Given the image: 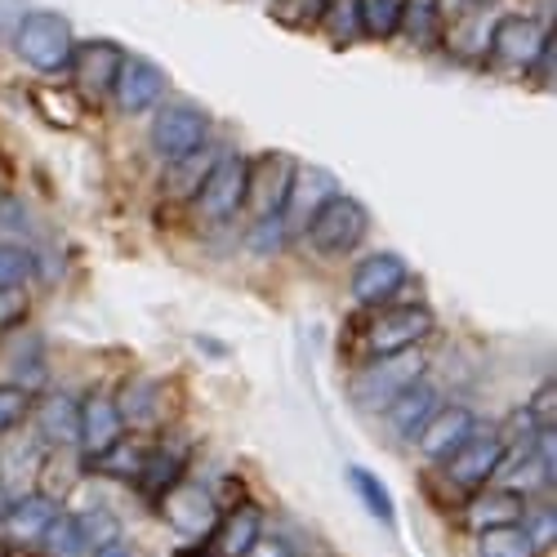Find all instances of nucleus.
Wrapping results in <instances>:
<instances>
[{
	"mask_svg": "<svg viewBox=\"0 0 557 557\" xmlns=\"http://www.w3.org/2000/svg\"><path fill=\"white\" fill-rule=\"evenodd\" d=\"M429 370L424 348H401V352H370V361L361 366V375L352 380V406L366 414H384V406L414 384Z\"/></svg>",
	"mask_w": 557,
	"mask_h": 557,
	"instance_id": "f257e3e1",
	"label": "nucleus"
},
{
	"mask_svg": "<svg viewBox=\"0 0 557 557\" xmlns=\"http://www.w3.org/2000/svg\"><path fill=\"white\" fill-rule=\"evenodd\" d=\"M14 50L18 59L40 72V76H59L67 72L72 63V50H76V36H72V23L54 10H32L18 18L14 27Z\"/></svg>",
	"mask_w": 557,
	"mask_h": 557,
	"instance_id": "f03ea898",
	"label": "nucleus"
},
{
	"mask_svg": "<svg viewBox=\"0 0 557 557\" xmlns=\"http://www.w3.org/2000/svg\"><path fill=\"white\" fill-rule=\"evenodd\" d=\"M246 178H250V161L242 152H223L210 161V170L201 174L197 193H193V206L206 223H227L237 219L242 206H246Z\"/></svg>",
	"mask_w": 557,
	"mask_h": 557,
	"instance_id": "7ed1b4c3",
	"label": "nucleus"
},
{
	"mask_svg": "<svg viewBox=\"0 0 557 557\" xmlns=\"http://www.w3.org/2000/svg\"><path fill=\"white\" fill-rule=\"evenodd\" d=\"M366 232H370V214H366V206H361L357 197L335 193L326 206H321V210L308 219L304 237H308V246H312L317 255L339 259V255H348V250L361 246Z\"/></svg>",
	"mask_w": 557,
	"mask_h": 557,
	"instance_id": "20e7f679",
	"label": "nucleus"
},
{
	"mask_svg": "<svg viewBox=\"0 0 557 557\" xmlns=\"http://www.w3.org/2000/svg\"><path fill=\"white\" fill-rule=\"evenodd\" d=\"M148 138H152V152L165 165H174L210 144V116L197 103H157Z\"/></svg>",
	"mask_w": 557,
	"mask_h": 557,
	"instance_id": "39448f33",
	"label": "nucleus"
},
{
	"mask_svg": "<svg viewBox=\"0 0 557 557\" xmlns=\"http://www.w3.org/2000/svg\"><path fill=\"white\" fill-rule=\"evenodd\" d=\"M433 312L424 304H393L366 321V348L370 352H401V348H420L429 335H433Z\"/></svg>",
	"mask_w": 557,
	"mask_h": 557,
	"instance_id": "423d86ee",
	"label": "nucleus"
},
{
	"mask_svg": "<svg viewBox=\"0 0 557 557\" xmlns=\"http://www.w3.org/2000/svg\"><path fill=\"white\" fill-rule=\"evenodd\" d=\"M157 508H161V518L170 522V531H178L183 540H206L219 522V504L214 495L201 486V482H174L157 495Z\"/></svg>",
	"mask_w": 557,
	"mask_h": 557,
	"instance_id": "0eeeda50",
	"label": "nucleus"
},
{
	"mask_svg": "<svg viewBox=\"0 0 557 557\" xmlns=\"http://www.w3.org/2000/svg\"><path fill=\"white\" fill-rule=\"evenodd\" d=\"M544 45H548V27H540L527 14H504L491 23L486 59H495L499 67H513V72H535V59Z\"/></svg>",
	"mask_w": 557,
	"mask_h": 557,
	"instance_id": "6e6552de",
	"label": "nucleus"
},
{
	"mask_svg": "<svg viewBox=\"0 0 557 557\" xmlns=\"http://www.w3.org/2000/svg\"><path fill=\"white\" fill-rule=\"evenodd\" d=\"M339 193V178L321 165H295L290 183H286V197H282V223L286 232H304L308 219L326 206Z\"/></svg>",
	"mask_w": 557,
	"mask_h": 557,
	"instance_id": "1a4fd4ad",
	"label": "nucleus"
},
{
	"mask_svg": "<svg viewBox=\"0 0 557 557\" xmlns=\"http://www.w3.org/2000/svg\"><path fill=\"white\" fill-rule=\"evenodd\" d=\"M504 455H508V446H504V437H499L495 429H491V433H478V429H473L469 442H463L450 459H442V463H446V482H450V486H463V491H478V486H486V482L499 473Z\"/></svg>",
	"mask_w": 557,
	"mask_h": 557,
	"instance_id": "9d476101",
	"label": "nucleus"
},
{
	"mask_svg": "<svg viewBox=\"0 0 557 557\" xmlns=\"http://www.w3.org/2000/svg\"><path fill=\"white\" fill-rule=\"evenodd\" d=\"M112 99L125 116H138V112H148L165 99V72L152 63V59H134L125 54L116 81H112Z\"/></svg>",
	"mask_w": 557,
	"mask_h": 557,
	"instance_id": "9b49d317",
	"label": "nucleus"
},
{
	"mask_svg": "<svg viewBox=\"0 0 557 557\" xmlns=\"http://www.w3.org/2000/svg\"><path fill=\"white\" fill-rule=\"evenodd\" d=\"M406 259L393 255V250H380V255H366L357 268H352V299L361 308H380L388 304L401 286H406Z\"/></svg>",
	"mask_w": 557,
	"mask_h": 557,
	"instance_id": "f8f14e48",
	"label": "nucleus"
},
{
	"mask_svg": "<svg viewBox=\"0 0 557 557\" xmlns=\"http://www.w3.org/2000/svg\"><path fill=\"white\" fill-rule=\"evenodd\" d=\"M473 429H478V420H473V410L469 406H437L433 410V420L414 433V446H420V455L424 459H433V463H442V459H450L463 442L473 437Z\"/></svg>",
	"mask_w": 557,
	"mask_h": 557,
	"instance_id": "ddd939ff",
	"label": "nucleus"
},
{
	"mask_svg": "<svg viewBox=\"0 0 557 557\" xmlns=\"http://www.w3.org/2000/svg\"><path fill=\"white\" fill-rule=\"evenodd\" d=\"M121 63H125V50L116 40H89V45H76L72 50L67 72L76 76V85L89 99H99V95H112V81H116Z\"/></svg>",
	"mask_w": 557,
	"mask_h": 557,
	"instance_id": "4468645a",
	"label": "nucleus"
},
{
	"mask_svg": "<svg viewBox=\"0 0 557 557\" xmlns=\"http://www.w3.org/2000/svg\"><path fill=\"white\" fill-rule=\"evenodd\" d=\"M125 433V420L112 397L103 393H89L81 401V420H76V446L85 450V459H95L99 450H108L116 437Z\"/></svg>",
	"mask_w": 557,
	"mask_h": 557,
	"instance_id": "2eb2a0df",
	"label": "nucleus"
},
{
	"mask_svg": "<svg viewBox=\"0 0 557 557\" xmlns=\"http://www.w3.org/2000/svg\"><path fill=\"white\" fill-rule=\"evenodd\" d=\"M437 406H442L437 384L420 375V380L406 384V388L384 406V414H388V424H393L397 437H410V442H414V433H420V429L433 420V410H437Z\"/></svg>",
	"mask_w": 557,
	"mask_h": 557,
	"instance_id": "dca6fc26",
	"label": "nucleus"
},
{
	"mask_svg": "<svg viewBox=\"0 0 557 557\" xmlns=\"http://www.w3.org/2000/svg\"><path fill=\"white\" fill-rule=\"evenodd\" d=\"M290 157H259L250 161V178H246V206L259 214H272V210H282V197H286V183H290Z\"/></svg>",
	"mask_w": 557,
	"mask_h": 557,
	"instance_id": "f3484780",
	"label": "nucleus"
},
{
	"mask_svg": "<svg viewBox=\"0 0 557 557\" xmlns=\"http://www.w3.org/2000/svg\"><path fill=\"white\" fill-rule=\"evenodd\" d=\"M527 513V495L508 491V486H478V495L469 499V527L486 531V527H508V522H522Z\"/></svg>",
	"mask_w": 557,
	"mask_h": 557,
	"instance_id": "a211bd4d",
	"label": "nucleus"
},
{
	"mask_svg": "<svg viewBox=\"0 0 557 557\" xmlns=\"http://www.w3.org/2000/svg\"><path fill=\"white\" fill-rule=\"evenodd\" d=\"M259 527H263L259 508L255 504H242V508H232V513H219V522H214V531L206 540L214 544L219 557H242L259 540Z\"/></svg>",
	"mask_w": 557,
	"mask_h": 557,
	"instance_id": "6ab92c4d",
	"label": "nucleus"
},
{
	"mask_svg": "<svg viewBox=\"0 0 557 557\" xmlns=\"http://www.w3.org/2000/svg\"><path fill=\"white\" fill-rule=\"evenodd\" d=\"M54 513H59V504L45 495V491H32V495H23V499L10 504V513H5V522H0V527H5V535L14 544H36Z\"/></svg>",
	"mask_w": 557,
	"mask_h": 557,
	"instance_id": "aec40b11",
	"label": "nucleus"
},
{
	"mask_svg": "<svg viewBox=\"0 0 557 557\" xmlns=\"http://www.w3.org/2000/svg\"><path fill=\"white\" fill-rule=\"evenodd\" d=\"M491 5H473V10H455V23H442L446 45L459 59H478L486 54V40H491Z\"/></svg>",
	"mask_w": 557,
	"mask_h": 557,
	"instance_id": "412c9836",
	"label": "nucleus"
},
{
	"mask_svg": "<svg viewBox=\"0 0 557 557\" xmlns=\"http://www.w3.org/2000/svg\"><path fill=\"white\" fill-rule=\"evenodd\" d=\"M148 450H152V442L148 437H138V433H121L108 450H99L95 459H85L89 469H99V473H108V478H121V482H138V473H144V463H148Z\"/></svg>",
	"mask_w": 557,
	"mask_h": 557,
	"instance_id": "4be33fe9",
	"label": "nucleus"
},
{
	"mask_svg": "<svg viewBox=\"0 0 557 557\" xmlns=\"http://www.w3.org/2000/svg\"><path fill=\"white\" fill-rule=\"evenodd\" d=\"M183 463H188V446L161 442V446L148 450V463H144V473H138V486H144V495H148L152 504H157V495H161L165 486H174V482L183 478Z\"/></svg>",
	"mask_w": 557,
	"mask_h": 557,
	"instance_id": "5701e85b",
	"label": "nucleus"
},
{
	"mask_svg": "<svg viewBox=\"0 0 557 557\" xmlns=\"http://www.w3.org/2000/svg\"><path fill=\"white\" fill-rule=\"evenodd\" d=\"M442 0H406V14H401V27L397 36H406L414 50H433V45L442 40Z\"/></svg>",
	"mask_w": 557,
	"mask_h": 557,
	"instance_id": "b1692460",
	"label": "nucleus"
},
{
	"mask_svg": "<svg viewBox=\"0 0 557 557\" xmlns=\"http://www.w3.org/2000/svg\"><path fill=\"white\" fill-rule=\"evenodd\" d=\"M76 420H81V401L67 393H54L45 406H36V424L50 446H76Z\"/></svg>",
	"mask_w": 557,
	"mask_h": 557,
	"instance_id": "393cba45",
	"label": "nucleus"
},
{
	"mask_svg": "<svg viewBox=\"0 0 557 557\" xmlns=\"http://www.w3.org/2000/svg\"><path fill=\"white\" fill-rule=\"evenodd\" d=\"M348 486L361 495V504H366V513L375 518V522H384V527H397V504H393V495H388V486L370 473V469H361V463H348Z\"/></svg>",
	"mask_w": 557,
	"mask_h": 557,
	"instance_id": "a878e982",
	"label": "nucleus"
},
{
	"mask_svg": "<svg viewBox=\"0 0 557 557\" xmlns=\"http://www.w3.org/2000/svg\"><path fill=\"white\" fill-rule=\"evenodd\" d=\"M112 401H116L121 420H125L129 429H148V424L157 420V406H161V388H157L152 380H129V384L121 388V397H112Z\"/></svg>",
	"mask_w": 557,
	"mask_h": 557,
	"instance_id": "bb28decb",
	"label": "nucleus"
},
{
	"mask_svg": "<svg viewBox=\"0 0 557 557\" xmlns=\"http://www.w3.org/2000/svg\"><path fill=\"white\" fill-rule=\"evenodd\" d=\"M36 544H40L45 557H85V553H89V540H85L76 513H54L50 527L40 531Z\"/></svg>",
	"mask_w": 557,
	"mask_h": 557,
	"instance_id": "cd10ccee",
	"label": "nucleus"
},
{
	"mask_svg": "<svg viewBox=\"0 0 557 557\" xmlns=\"http://www.w3.org/2000/svg\"><path fill=\"white\" fill-rule=\"evenodd\" d=\"M478 548H482V557H535V553H540V548L531 544V535H527L522 522L478 531Z\"/></svg>",
	"mask_w": 557,
	"mask_h": 557,
	"instance_id": "c85d7f7f",
	"label": "nucleus"
},
{
	"mask_svg": "<svg viewBox=\"0 0 557 557\" xmlns=\"http://www.w3.org/2000/svg\"><path fill=\"white\" fill-rule=\"evenodd\" d=\"M357 14H361V36L393 40L406 14V0H357Z\"/></svg>",
	"mask_w": 557,
	"mask_h": 557,
	"instance_id": "c756f323",
	"label": "nucleus"
},
{
	"mask_svg": "<svg viewBox=\"0 0 557 557\" xmlns=\"http://www.w3.org/2000/svg\"><path fill=\"white\" fill-rule=\"evenodd\" d=\"M32 276H36V255L27 246H14V242L0 246V295L27 286Z\"/></svg>",
	"mask_w": 557,
	"mask_h": 557,
	"instance_id": "7c9ffc66",
	"label": "nucleus"
},
{
	"mask_svg": "<svg viewBox=\"0 0 557 557\" xmlns=\"http://www.w3.org/2000/svg\"><path fill=\"white\" fill-rule=\"evenodd\" d=\"M326 32L335 40H357L361 36V14H357V0H331L326 14H321Z\"/></svg>",
	"mask_w": 557,
	"mask_h": 557,
	"instance_id": "2f4dec72",
	"label": "nucleus"
},
{
	"mask_svg": "<svg viewBox=\"0 0 557 557\" xmlns=\"http://www.w3.org/2000/svg\"><path fill=\"white\" fill-rule=\"evenodd\" d=\"M286 223H282V210H272V214H259V223L250 227V246L259 250V255H276L286 246Z\"/></svg>",
	"mask_w": 557,
	"mask_h": 557,
	"instance_id": "473e14b6",
	"label": "nucleus"
},
{
	"mask_svg": "<svg viewBox=\"0 0 557 557\" xmlns=\"http://www.w3.org/2000/svg\"><path fill=\"white\" fill-rule=\"evenodd\" d=\"M27 414H32V393L18 384H0V433L18 429Z\"/></svg>",
	"mask_w": 557,
	"mask_h": 557,
	"instance_id": "72a5a7b5",
	"label": "nucleus"
},
{
	"mask_svg": "<svg viewBox=\"0 0 557 557\" xmlns=\"http://www.w3.org/2000/svg\"><path fill=\"white\" fill-rule=\"evenodd\" d=\"M76 522H81L89 548H99V544H108V540L121 535V522L108 513V508H85V513H76Z\"/></svg>",
	"mask_w": 557,
	"mask_h": 557,
	"instance_id": "f704fd0d",
	"label": "nucleus"
},
{
	"mask_svg": "<svg viewBox=\"0 0 557 557\" xmlns=\"http://www.w3.org/2000/svg\"><path fill=\"white\" fill-rule=\"evenodd\" d=\"M522 527H527L535 548H553V535H557V513H553V508H535V513H531V504H527V522Z\"/></svg>",
	"mask_w": 557,
	"mask_h": 557,
	"instance_id": "c9c22d12",
	"label": "nucleus"
},
{
	"mask_svg": "<svg viewBox=\"0 0 557 557\" xmlns=\"http://www.w3.org/2000/svg\"><path fill=\"white\" fill-rule=\"evenodd\" d=\"M331 0H276V14L286 23H321Z\"/></svg>",
	"mask_w": 557,
	"mask_h": 557,
	"instance_id": "e433bc0d",
	"label": "nucleus"
},
{
	"mask_svg": "<svg viewBox=\"0 0 557 557\" xmlns=\"http://www.w3.org/2000/svg\"><path fill=\"white\" fill-rule=\"evenodd\" d=\"M527 410H531V420H535L540 429H553V384H540L535 397L527 401Z\"/></svg>",
	"mask_w": 557,
	"mask_h": 557,
	"instance_id": "4c0bfd02",
	"label": "nucleus"
},
{
	"mask_svg": "<svg viewBox=\"0 0 557 557\" xmlns=\"http://www.w3.org/2000/svg\"><path fill=\"white\" fill-rule=\"evenodd\" d=\"M242 557H295V548L286 540H276V535H259Z\"/></svg>",
	"mask_w": 557,
	"mask_h": 557,
	"instance_id": "58836bf2",
	"label": "nucleus"
},
{
	"mask_svg": "<svg viewBox=\"0 0 557 557\" xmlns=\"http://www.w3.org/2000/svg\"><path fill=\"white\" fill-rule=\"evenodd\" d=\"M95 557H134V548H129V540L125 535H116V540H108V544H99V548H89Z\"/></svg>",
	"mask_w": 557,
	"mask_h": 557,
	"instance_id": "ea45409f",
	"label": "nucleus"
},
{
	"mask_svg": "<svg viewBox=\"0 0 557 557\" xmlns=\"http://www.w3.org/2000/svg\"><path fill=\"white\" fill-rule=\"evenodd\" d=\"M10 504H14V499H10L5 491H0V522H5V513H10Z\"/></svg>",
	"mask_w": 557,
	"mask_h": 557,
	"instance_id": "a19ab883",
	"label": "nucleus"
}]
</instances>
